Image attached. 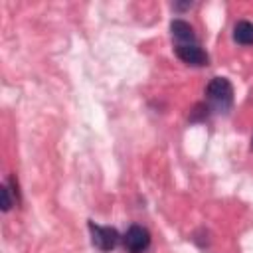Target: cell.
Wrapping results in <instances>:
<instances>
[{"instance_id": "6da1fadb", "label": "cell", "mask_w": 253, "mask_h": 253, "mask_svg": "<svg viewBox=\"0 0 253 253\" xmlns=\"http://www.w3.org/2000/svg\"><path fill=\"white\" fill-rule=\"evenodd\" d=\"M206 95L217 113H227L233 105V85L225 77H213L206 87Z\"/></svg>"}, {"instance_id": "7a4b0ae2", "label": "cell", "mask_w": 253, "mask_h": 253, "mask_svg": "<svg viewBox=\"0 0 253 253\" xmlns=\"http://www.w3.org/2000/svg\"><path fill=\"white\" fill-rule=\"evenodd\" d=\"M89 231H91V241L97 249L101 251H111L117 247L119 243V231L115 227H109V225H99L95 221H89Z\"/></svg>"}, {"instance_id": "3957f363", "label": "cell", "mask_w": 253, "mask_h": 253, "mask_svg": "<svg viewBox=\"0 0 253 253\" xmlns=\"http://www.w3.org/2000/svg\"><path fill=\"white\" fill-rule=\"evenodd\" d=\"M123 243L128 253H146L150 247V233L142 225H130L123 237Z\"/></svg>"}, {"instance_id": "277c9868", "label": "cell", "mask_w": 253, "mask_h": 253, "mask_svg": "<svg viewBox=\"0 0 253 253\" xmlns=\"http://www.w3.org/2000/svg\"><path fill=\"white\" fill-rule=\"evenodd\" d=\"M176 55L188 63V65H196V67H202L208 63V53L200 47V43H182V45H176Z\"/></svg>"}, {"instance_id": "5b68a950", "label": "cell", "mask_w": 253, "mask_h": 253, "mask_svg": "<svg viewBox=\"0 0 253 253\" xmlns=\"http://www.w3.org/2000/svg\"><path fill=\"white\" fill-rule=\"evenodd\" d=\"M170 32H172L174 40L178 42V45H182V43H198L196 34H194V28L186 20H180V18L172 20L170 22Z\"/></svg>"}, {"instance_id": "8992f818", "label": "cell", "mask_w": 253, "mask_h": 253, "mask_svg": "<svg viewBox=\"0 0 253 253\" xmlns=\"http://www.w3.org/2000/svg\"><path fill=\"white\" fill-rule=\"evenodd\" d=\"M233 40L241 45H253V22L239 20L233 26Z\"/></svg>"}, {"instance_id": "52a82bcc", "label": "cell", "mask_w": 253, "mask_h": 253, "mask_svg": "<svg viewBox=\"0 0 253 253\" xmlns=\"http://www.w3.org/2000/svg\"><path fill=\"white\" fill-rule=\"evenodd\" d=\"M12 206H14V202H12V198H10V188H8V186H2V210L8 211Z\"/></svg>"}]
</instances>
